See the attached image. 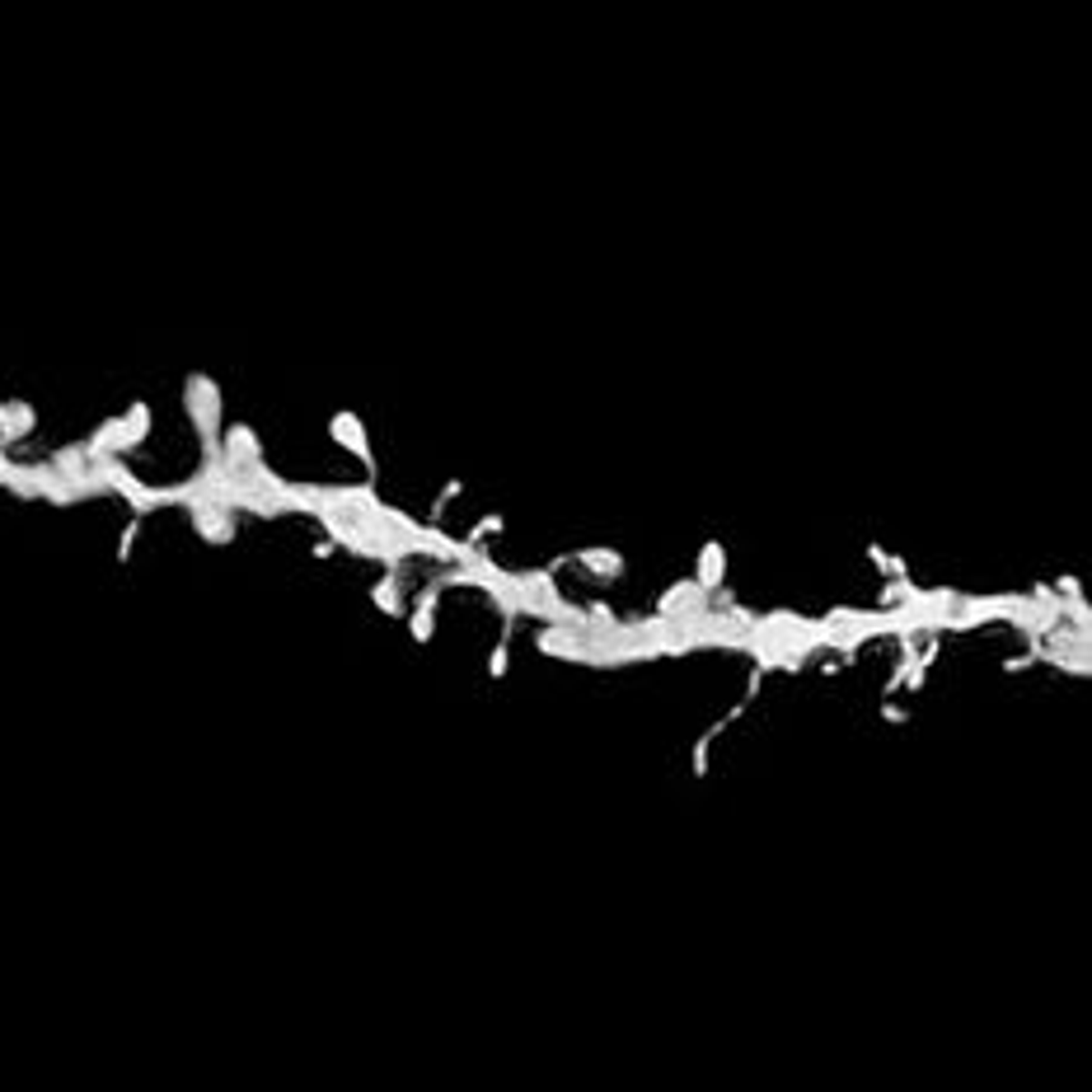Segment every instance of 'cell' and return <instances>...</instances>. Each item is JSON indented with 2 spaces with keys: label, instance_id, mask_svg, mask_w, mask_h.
<instances>
[{
  "label": "cell",
  "instance_id": "obj_4",
  "mask_svg": "<svg viewBox=\"0 0 1092 1092\" xmlns=\"http://www.w3.org/2000/svg\"><path fill=\"white\" fill-rule=\"evenodd\" d=\"M399 600H403V591H399V582H394V577H390V582H380V586H375V605H380V610H385V614H399V610H403V605H399Z\"/></svg>",
  "mask_w": 1092,
  "mask_h": 1092
},
{
  "label": "cell",
  "instance_id": "obj_5",
  "mask_svg": "<svg viewBox=\"0 0 1092 1092\" xmlns=\"http://www.w3.org/2000/svg\"><path fill=\"white\" fill-rule=\"evenodd\" d=\"M431 610H436V605H427V600H418V614H413V638H418V643H427V638H431V629H436Z\"/></svg>",
  "mask_w": 1092,
  "mask_h": 1092
},
{
  "label": "cell",
  "instance_id": "obj_1",
  "mask_svg": "<svg viewBox=\"0 0 1092 1092\" xmlns=\"http://www.w3.org/2000/svg\"><path fill=\"white\" fill-rule=\"evenodd\" d=\"M708 600H713V591H703L699 582H675L662 600H657V614H666V619H680V614H694V610H703Z\"/></svg>",
  "mask_w": 1092,
  "mask_h": 1092
},
{
  "label": "cell",
  "instance_id": "obj_3",
  "mask_svg": "<svg viewBox=\"0 0 1092 1092\" xmlns=\"http://www.w3.org/2000/svg\"><path fill=\"white\" fill-rule=\"evenodd\" d=\"M577 563H582L586 572H595V577H619V572H623V558H619L614 549H582Z\"/></svg>",
  "mask_w": 1092,
  "mask_h": 1092
},
{
  "label": "cell",
  "instance_id": "obj_6",
  "mask_svg": "<svg viewBox=\"0 0 1092 1092\" xmlns=\"http://www.w3.org/2000/svg\"><path fill=\"white\" fill-rule=\"evenodd\" d=\"M488 671H493V675H507V647H498V652H493V662H488Z\"/></svg>",
  "mask_w": 1092,
  "mask_h": 1092
},
{
  "label": "cell",
  "instance_id": "obj_2",
  "mask_svg": "<svg viewBox=\"0 0 1092 1092\" xmlns=\"http://www.w3.org/2000/svg\"><path fill=\"white\" fill-rule=\"evenodd\" d=\"M727 554H722V544H708V549H703V563H699V586L703 591H718L722 586V572H727V563H722Z\"/></svg>",
  "mask_w": 1092,
  "mask_h": 1092
}]
</instances>
